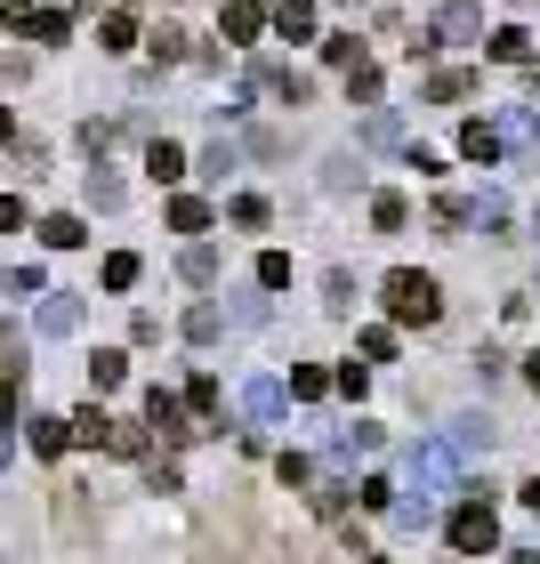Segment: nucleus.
<instances>
[{"mask_svg":"<svg viewBox=\"0 0 540 564\" xmlns=\"http://www.w3.org/2000/svg\"><path fill=\"white\" fill-rule=\"evenodd\" d=\"M379 299H388L396 323H420V330L444 315V291H435V274H420V267H396L388 282H379Z\"/></svg>","mask_w":540,"mask_h":564,"instance_id":"1","label":"nucleus"},{"mask_svg":"<svg viewBox=\"0 0 540 564\" xmlns=\"http://www.w3.org/2000/svg\"><path fill=\"white\" fill-rule=\"evenodd\" d=\"M444 541H452L460 556H493V549H500V517H493V500H484V492H476V500H460V508H452V524H444Z\"/></svg>","mask_w":540,"mask_h":564,"instance_id":"2","label":"nucleus"},{"mask_svg":"<svg viewBox=\"0 0 540 564\" xmlns=\"http://www.w3.org/2000/svg\"><path fill=\"white\" fill-rule=\"evenodd\" d=\"M403 476H411V492H444V484L460 476V444H452V435H444V444H411Z\"/></svg>","mask_w":540,"mask_h":564,"instance_id":"3","label":"nucleus"},{"mask_svg":"<svg viewBox=\"0 0 540 564\" xmlns=\"http://www.w3.org/2000/svg\"><path fill=\"white\" fill-rule=\"evenodd\" d=\"M202 412L186 395H170V388H145V427H153V444H186V435H202L194 427Z\"/></svg>","mask_w":540,"mask_h":564,"instance_id":"4","label":"nucleus"},{"mask_svg":"<svg viewBox=\"0 0 540 564\" xmlns=\"http://www.w3.org/2000/svg\"><path fill=\"white\" fill-rule=\"evenodd\" d=\"M476 89H484L476 65H435L428 82H420V106H460V97H476Z\"/></svg>","mask_w":540,"mask_h":564,"instance_id":"5","label":"nucleus"},{"mask_svg":"<svg viewBox=\"0 0 540 564\" xmlns=\"http://www.w3.org/2000/svg\"><path fill=\"white\" fill-rule=\"evenodd\" d=\"M435 41H484V0H435Z\"/></svg>","mask_w":540,"mask_h":564,"instance_id":"6","label":"nucleus"},{"mask_svg":"<svg viewBox=\"0 0 540 564\" xmlns=\"http://www.w3.org/2000/svg\"><path fill=\"white\" fill-rule=\"evenodd\" d=\"M259 24H274V0H226V9H218L226 41H259Z\"/></svg>","mask_w":540,"mask_h":564,"instance_id":"7","label":"nucleus"},{"mask_svg":"<svg viewBox=\"0 0 540 564\" xmlns=\"http://www.w3.org/2000/svg\"><path fill=\"white\" fill-rule=\"evenodd\" d=\"M500 130H493V121H460V162H484V170H493L500 162Z\"/></svg>","mask_w":540,"mask_h":564,"instance_id":"8","label":"nucleus"},{"mask_svg":"<svg viewBox=\"0 0 540 564\" xmlns=\"http://www.w3.org/2000/svg\"><path fill=\"white\" fill-rule=\"evenodd\" d=\"M41 330H48V339H73V330H82V299H57V291H48L41 299V315H33Z\"/></svg>","mask_w":540,"mask_h":564,"instance_id":"9","label":"nucleus"},{"mask_svg":"<svg viewBox=\"0 0 540 564\" xmlns=\"http://www.w3.org/2000/svg\"><path fill=\"white\" fill-rule=\"evenodd\" d=\"M484 57H493V65H525L532 33H525V24H500V33H484Z\"/></svg>","mask_w":540,"mask_h":564,"instance_id":"10","label":"nucleus"},{"mask_svg":"<svg viewBox=\"0 0 540 564\" xmlns=\"http://www.w3.org/2000/svg\"><path fill=\"white\" fill-rule=\"evenodd\" d=\"M364 452H379V427L371 420H355V427L331 435V468H347V459H364Z\"/></svg>","mask_w":540,"mask_h":564,"instance_id":"11","label":"nucleus"},{"mask_svg":"<svg viewBox=\"0 0 540 564\" xmlns=\"http://www.w3.org/2000/svg\"><path fill=\"white\" fill-rule=\"evenodd\" d=\"M259 89L282 97V106H306V97H315V82H306V73H291V65H267V73H259Z\"/></svg>","mask_w":540,"mask_h":564,"instance_id":"12","label":"nucleus"},{"mask_svg":"<svg viewBox=\"0 0 540 564\" xmlns=\"http://www.w3.org/2000/svg\"><path fill=\"white\" fill-rule=\"evenodd\" d=\"M282 403H291L282 379H250V388H242V412H250V420H282Z\"/></svg>","mask_w":540,"mask_h":564,"instance_id":"13","label":"nucleus"},{"mask_svg":"<svg viewBox=\"0 0 540 564\" xmlns=\"http://www.w3.org/2000/svg\"><path fill=\"white\" fill-rule=\"evenodd\" d=\"M274 33L282 41H315V0H274Z\"/></svg>","mask_w":540,"mask_h":564,"instance_id":"14","label":"nucleus"},{"mask_svg":"<svg viewBox=\"0 0 540 564\" xmlns=\"http://www.w3.org/2000/svg\"><path fill=\"white\" fill-rule=\"evenodd\" d=\"M24 33L57 48V41H73V9H65V0H57V9H33V17H24Z\"/></svg>","mask_w":540,"mask_h":564,"instance_id":"15","label":"nucleus"},{"mask_svg":"<svg viewBox=\"0 0 540 564\" xmlns=\"http://www.w3.org/2000/svg\"><path fill=\"white\" fill-rule=\"evenodd\" d=\"M17 427H33V452H41V459H57L65 444H82V435H73V420H17Z\"/></svg>","mask_w":540,"mask_h":564,"instance_id":"16","label":"nucleus"},{"mask_svg":"<svg viewBox=\"0 0 540 564\" xmlns=\"http://www.w3.org/2000/svg\"><path fill=\"white\" fill-rule=\"evenodd\" d=\"M41 242H48V250H82V242H89V226L73 218V210H57V218H41Z\"/></svg>","mask_w":540,"mask_h":564,"instance_id":"17","label":"nucleus"},{"mask_svg":"<svg viewBox=\"0 0 540 564\" xmlns=\"http://www.w3.org/2000/svg\"><path fill=\"white\" fill-rule=\"evenodd\" d=\"M170 226H177V235H210V202H202V194H177V202H170Z\"/></svg>","mask_w":540,"mask_h":564,"instance_id":"18","label":"nucleus"},{"mask_svg":"<svg viewBox=\"0 0 540 564\" xmlns=\"http://www.w3.org/2000/svg\"><path fill=\"white\" fill-rule=\"evenodd\" d=\"M121 379H130V355H121V347H97V355H89V388H121Z\"/></svg>","mask_w":540,"mask_h":564,"instance_id":"19","label":"nucleus"},{"mask_svg":"<svg viewBox=\"0 0 540 564\" xmlns=\"http://www.w3.org/2000/svg\"><path fill=\"white\" fill-rule=\"evenodd\" d=\"M97 48H138V24H130V9H114V17H97Z\"/></svg>","mask_w":540,"mask_h":564,"instance_id":"20","label":"nucleus"},{"mask_svg":"<svg viewBox=\"0 0 540 564\" xmlns=\"http://www.w3.org/2000/svg\"><path fill=\"white\" fill-rule=\"evenodd\" d=\"M145 170L162 177V186H177V177H186V153H177L170 138H153V145H145Z\"/></svg>","mask_w":540,"mask_h":564,"instance_id":"21","label":"nucleus"},{"mask_svg":"<svg viewBox=\"0 0 540 564\" xmlns=\"http://www.w3.org/2000/svg\"><path fill=\"white\" fill-rule=\"evenodd\" d=\"M452 444H460V459H484L493 452V420H452Z\"/></svg>","mask_w":540,"mask_h":564,"instance_id":"22","label":"nucleus"},{"mask_svg":"<svg viewBox=\"0 0 540 564\" xmlns=\"http://www.w3.org/2000/svg\"><path fill=\"white\" fill-rule=\"evenodd\" d=\"M371 226H379V235H403V226H411V202H403V194H371Z\"/></svg>","mask_w":540,"mask_h":564,"instance_id":"23","label":"nucleus"},{"mask_svg":"<svg viewBox=\"0 0 540 564\" xmlns=\"http://www.w3.org/2000/svg\"><path fill=\"white\" fill-rule=\"evenodd\" d=\"M226 218H235L242 235H259V226H267L274 210H267V194H235V202H226Z\"/></svg>","mask_w":540,"mask_h":564,"instance_id":"24","label":"nucleus"},{"mask_svg":"<svg viewBox=\"0 0 540 564\" xmlns=\"http://www.w3.org/2000/svg\"><path fill=\"white\" fill-rule=\"evenodd\" d=\"M218 330H226V306H186V339L194 347H210Z\"/></svg>","mask_w":540,"mask_h":564,"instance_id":"25","label":"nucleus"},{"mask_svg":"<svg viewBox=\"0 0 540 564\" xmlns=\"http://www.w3.org/2000/svg\"><path fill=\"white\" fill-rule=\"evenodd\" d=\"M177 274H186V282H218V250H210V242L177 250Z\"/></svg>","mask_w":540,"mask_h":564,"instance_id":"26","label":"nucleus"},{"mask_svg":"<svg viewBox=\"0 0 540 564\" xmlns=\"http://www.w3.org/2000/svg\"><path fill=\"white\" fill-rule=\"evenodd\" d=\"M138 274H145L138 250H114V259H106V291H138Z\"/></svg>","mask_w":540,"mask_h":564,"instance_id":"27","label":"nucleus"},{"mask_svg":"<svg viewBox=\"0 0 540 564\" xmlns=\"http://www.w3.org/2000/svg\"><path fill=\"white\" fill-rule=\"evenodd\" d=\"M331 388H339V379H331V371H315V364H299V371H291V395H299V403H323Z\"/></svg>","mask_w":540,"mask_h":564,"instance_id":"28","label":"nucleus"},{"mask_svg":"<svg viewBox=\"0 0 540 564\" xmlns=\"http://www.w3.org/2000/svg\"><path fill=\"white\" fill-rule=\"evenodd\" d=\"M323 186H331V194H347V186H364V153H331V170H323Z\"/></svg>","mask_w":540,"mask_h":564,"instance_id":"29","label":"nucleus"},{"mask_svg":"<svg viewBox=\"0 0 540 564\" xmlns=\"http://www.w3.org/2000/svg\"><path fill=\"white\" fill-rule=\"evenodd\" d=\"M428 517H435V492H411V500H396V532H428Z\"/></svg>","mask_w":540,"mask_h":564,"instance_id":"30","label":"nucleus"},{"mask_svg":"<svg viewBox=\"0 0 540 564\" xmlns=\"http://www.w3.org/2000/svg\"><path fill=\"white\" fill-rule=\"evenodd\" d=\"M82 194H89V210H121V177H114V170H89Z\"/></svg>","mask_w":540,"mask_h":564,"instance_id":"31","label":"nucleus"},{"mask_svg":"<svg viewBox=\"0 0 540 564\" xmlns=\"http://www.w3.org/2000/svg\"><path fill=\"white\" fill-rule=\"evenodd\" d=\"M259 323H267V299H250V291L226 299V330H259Z\"/></svg>","mask_w":540,"mask_h":564,"instance_id":"32","label":"nucleus"},{"mask_svg":"<svg viewBox=\"0 0 540 564\" xmlns=\"http://www.w3.org/2000/svg\"><path fill=\"white\" fill-rule=\"evenodd\" d=\"M347 97H355V106H379V65H371V57L347 65Z\"/></svg>","mask_w":540,"mask_h":564,"instance_id":"33","label":"nucleus"},{"mask_svg":"<svg viewBox=\"0 0 540 564\" xmlns=\"http://www.w3.org/2000/svg\"><path fill=\"white\" fill-rule=\"evenodd\" d=\"M323 306H331V315H347V306H355V274H347V267L323 274Z\"/></svg>","mask_w":540,"mask_h":564,"instance_id":"34","label":"nucleus"},{"mask_svg":"<svg viewBox=\"0 0 540 564\" xmlns=\"http://www.w3.org/2000/svg\"><path fill=\"white\" fill-rule=\"evenodd\" d=\"M468 226H484V235H500V226H508V194H476Z\"/></svg>","mask_w":540,"mask_h":564,"instance_id":"35","label":"nucleus"},{"mask_svg":"<svg viewBox=\"0 0 540 564\" xmlns=\"http://www.w3.org/2000/svg\"><path fill=\"white\" fill-rule=\"evenodd\" d=\"M186 403H194L202 420H218V379H210V371H194V379H186Z\"/></svg>","mask_w":540,"mask_h":564,"instance_id":"36","label":"nucleus"},{"mask_svg":"<svg viewBox=\"0 0 540 564\" xmlns=\"http://www.w3.org/2000/svg\"><path fill=\"white\" fill-rule=\"evenodd\" d=\"M323 65H339V73L364 65V41H355V33H331V41H323Z\"/></svg>","mask_w":540,"mask_h":564,"instance_id":"37","label":"nucleus"},{"mask_svg":"<svg viewBox=\"0 0 540 564\" xmlns=\"http://www.w3.org/2000/svg\"><path fill=\"white\" fill-rule=\"evenodd\" d=\"M73 435H82V444H114V420L89 403V412H73Z\"/></svg>","mask_w":540,"mask_h":564,"instance_id":"38","label":"nucleus"},{"mask_svg":"<svg viewBox=\"0 0 540 564\" xmlns=\"http://www.w3.org/2000/svg\"><path fill=\"white\" fill-rule=\"evenodd\" d=\"M364 364H396V330H388V323L364 330Z\"/></svg>","mask_w":540,"mask_h":564,"instance_id":"39","label":"nucleus"},{"mask_svg":"<svg viewBox=\"0 0 540 564\" xmlns=\"http://www.w3.org/2000/svg\"><path fill=\"white\" fill-rule=\"evenodd\" d=\"M282 282H291V250H267L259 259V291H282Z\"/></svg>","mask_w":540,"mask_h":564,"instance_id":"40","label":"nucleus"},{"mask_svg":"<svg viewBox=\"0 0 540 564\" xmlns=\"http://www.w3.org/2000/svg\"><path fill=\"white\" fill-rule=\"evenodd\" d=\"M9 299H48V282H41V267H9Z\"/></svg>","mask_w":540,"mask_h":564,"instance_id":"41","label":"nucleus"},{"mask_svg":"<svg viewBox=\"0 0 540 564\" xmlns=\"http://www.w3.org/2000/svg\"><path fill=\"white\" fill-rule=\"evenodd\" d=\"M274 476H282V484H291V492H299V484L315 476V459H306V452H282V459H274Z\"/></svg>","mask_w":540,"mask_h":564,"instance_id":"42","label":"nucleus"},{"mask_svg":"<svg viewBox=\"0 0 540 564\" xmlns=\"http://www.w3.org/2000/svg\"><path fill=\"white\" fill-rule=\"evenodd\" d=\"M500 138H508V145H532V113L508 106V113H500Z\"/></svg>","mask_w":540,"mask_h":564,"instance_id":"43","label":"nucleus"},{"mask_svg":"<svg viewBox=\"0 0 540 564\" xmlns=\"http://www.w3.org/2000/svg\"><path fill=\"white\" fill-rule=\"evenodd\" d=\"M153 57L177 65V57H186V33H177V24H162V33H153Z\"/></svg>","mask_w":540,"mask_h":564,"instance_id":"44","label":"nucleus"},{"mask_svg":"<svg viewBox=\"0 0 540 564\" xmlns=\"http://www.w3.org/2000/svg\"><path fill=\"white\" fill-rule=\"evenodd\" d=\"M226 170H235V145H210V153H202V177H210V186H226Z\"/></svg>","mask_w":540,"mask_h":564,"instance_id":"45","label":"nucleus"},{"mask_svg":"<svg viewBox=\"0 0 540 564\" xmlns=\"http://www.w3.org/2000/svg\"><path fill=\"white\" fill-rule=\"evenodd\" d=\"M364 388H371V371H364V364H339V395L364 403Z\"/></svg>","mask_w":540,"mask_h":564,"instance_id":"46","label":"nucleus"},{"mask_svg":"<svg viewBox=\"0 0 540 564\" xmlns=\"http://www.w3.org/2000/svg\"><path fill=\"white\" fill-rule=\"evenodd\" d=\"M114 452H121V459H145V435H138V427H121V420H114Z\"/></svg>","mask_w":540,"mask_h":564,"instance_id":"47","label":"nucleus"},{"mask_svg":"<svg viewBox=\"0 0 540 564\" xmlns=\"http://www.w3.org/2000/svg\"><path fill=\"white\" fill-rule=\"evenodd\" d=\"M517 500H525L532 517H540V476H525V484H517Z\"/></svg>","mask_w":540,"mask_h":564,"instance_id":"48","label":"nucleus"},{"mask_svg":"<svg viewBox=\"0 0 540 564\" xmlns=\"http://www.w3.org/2000/svg\"><path fill=\"white\" fill-rule=\"evenodd\" d=\"M525 388H540V355H525Z\"/></svg>","mask_w":540,"mask_h":564,"instance_id":"49","label":"nucleus"},{"mask_svg":"<svg viewBox=\"0 0 540 564\" xmlns=\"http://www.w3.org/2000/svg\"><path fill=\"white\" fill-rule=\"evenodd\" d=\"M508 564H540V556H532V549H508Z\"/></svg>","mask_w":540,"mask_h":564,"instance_id":"50","label":"nucleus"},{"mask_svg":"<svg viewBox=\"0 0 540 564\" xmlns=\"http://www.w3.org/2000/svg\"><path fill=\"white\" fill-rule=\"evenodd\" d=\"M532 242H540V210H532Z\"/></svg>","mask_w":540,"mask_h":564,"instance_id":"51","label":"nucleus"},{"mask_svg":"<svg viewBox=\"0 0 540 564\" xmlns=\"http://www.w3.org/2000/svg\"><path fill=\"white\" fill-rule=\"evenodd\" d=\"M371 564H388V556H371Z\"/></svg>","mask_w":540,"mask_h":564,"instance_id":"52","label":"nucleus"}]
</instances>
